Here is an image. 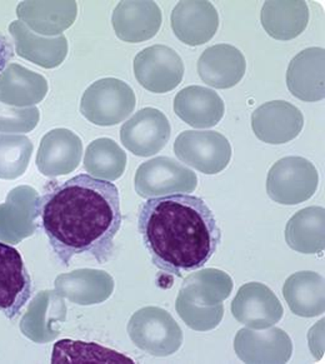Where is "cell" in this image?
<instances>
[{"label":"cell","instance_id":"6da1fadb","mask_svg":"<svg viewBox=\"0 0 325 364\" xmlns=\"http://www.w3.org/2000/svg\"><path fill=\"white\" fill-rule=\"evenodd\" d=\"M38 219L49 245L64 266L75 255L108 263L122 228L120 196L114 183L79 174L36 198Z\"/></svg>","mask_w":325,"mask_h":364},{"label":"cell","instance_id":"7a4b0ae2","mask_svg":"<svg viewBox=\"0 0 325 364\" xmlns=\"http://www.w3.org/2000/svg\"><path fill=\"white\" fill-rule=\"evenodd\" d=\"M138 229L154 266L176 277L204 266L222 242L212 209L184 193L149 198L140 207Z\"/></svg>","mask_w":325,"mask_h":364},{"label":"cell","instance_id":"3957f363","mask_svg":"<svg viewBox=\"0 0 325 364\" xmlns=\"http://www.w3.org/2000/svg\"><path fill=\"white\" fill-rule=\"evenodd\" d=\"M130 338L154 357H168L183 344V332L171 313L159 307H145L130 319Z\"/></svg>","mask_w":325,"mask_h":364},{"label":"cell","instance_id":"277c9868","mask_svg":"<svg viewBox=\"0 0 325 364\" xmlns=\"http://www.w3.org/2000/svg\"><path fill=\"white\" fill-rule=\"evenodd\" d=\"M319 176L314 164L302 156H285L274 163L267 178L270 199L283 205H297L314 196Z\"/></svg>","mask_w":325,"mask_h":364},{"label":"cell","instance_id":"5b68a950","mask_svg":"<svg viewBox=\"0 0 325 364\" xmlns=\"http://www.w3.org/2000/svg\"><path fill=\"white\" fill-rule=\"evenodd\" d=\"M174 153L179 161L204 174L222 172L232 159V146L214 130H186L176 136Z\"/></svg>","mask_w":325,"mask_h":364},{"label":"cell","instance_id":"8992f818","mask_svg":"<svg viewBox=\"0 0 325 364\" xmlns=\"http://www.w3.org/2000/svg\"><path fill=\"white\" fill-rule=\"evenodd\" d=\"M196 173L169 156L145 161L135 176V189L140 197L158 198L196 191Z\"/></svg>","mask_w":325,"mask_h":364},{"label":"cell","instance_id":"52a82bcc","mask_svg":"<svg viewBox=\"0 0 325 364\" xmlns=\"http://www.w3.org/2000/svg\"><path fill=\"white\" fill-rule=\"evenodd\" d=\"M134 105V93L124 82L103 79L84 94L82 112L94 124L113 125L128 117Z\"/></svg>","mask_w":325,"mask_h":364},{"label":"cell","instance_id":"ba28073f","mask_svg":"<svg viewBox=\"0 0 325 364\" xmlns=\"http://www.w3.org/2000/svg\"><path fill=\"white\" fill-rule=\"evenodd\" d=\"M135 77L151 93H168L184 77V63L171 47L153 46L140 52L134 62Z\"/></svg>","mask_w":325,"mask_h":364},{"label":"cell","instance_id":"9c48e42d","mask_svg":"<svg viewBox=\"0 0 325 364\" xmlns=\"http://www.w3.org/2000/svg\"><path fill=\"white\" fill-rule=\"evenodd\" d=\"M33 282L19 250L0 242V313L16 318L33 296Z\"/></svg>","mask_w":325,"mask_h":364},{"label":"cell","instance_id":"30bf717a","mask_svg":"<svg viewBox=\"0 0 325 364\" xmlns=\"http://www.w3.org/2000/svg\"><path fill=\"white\" fill-rule=\"evenodd\" d=\"M232 313L238 322L262 331L275 326L284 316V308L274 291L259 282L240 287L233 299Z\"/></svg>","mask_w":325,"mask_h":364},{"label":"cell","instance_id":"8fae6325","mask_svg":"<svg viewBox=\"0 0 325 364\" xmlns=\"http://www.w3.org/2000/svg\"><path fill=\"white\" fill-rule=\"evenodd\" d=\"M234 350L244 363H287L292 358L293 342L283 329L274 326L263 332L243 328L234 339Z\"/></svg>","mask_w":325,"mask_h":364},{"label":"cell","instance_id":"7c38bea8","mask_svg":"<svg viewBox=\"0 0 325 364\" xmlns=\"http://www.w3.org/2000/svg\"><path fill=\"white\" fill-rule=\"evenodd\" d=\"M304 117L295 105L273 100L260 105L252 115V128L258 139L268 144H284L299 136Z\"/></svg>","mask_w":325,"mask_h":364},{"label":"cell","instance_id":"4fadbf2b","mask_svg":"<svg viewBox=\"0 0 325 364\" xmlns=\"http://www.w3.org/2000/svg\"><path fill=\"white\" fill-rule=\"evenodd\" d=\"M171 136L169 120L155 108H144L122 128V141L135 156H150L159 153Z\"/></svg>","mask_w":325,"mask_h":364},{"label":"cell","instance_id":"5bb4252c","mask_svg":"<svg viewBox=\"0 0 325 364\" xmlns=\"http://www.w3.org/2000/svg\"><path fill=\"white\" fill-rule=\"evenodd\" d=\"M219 28V16L211 1H181L171 13V29L176 37L191 47L209 42Z\"/></svg>","mask_w":325,"mask_h":364},{"label":"cell","instance_id":"9a60e30c","mask_svg":"<svg viewBox=\"0 0 325 364\" xmlns=\"http://www.w3.org/2000/svg\"><path fill=\"white\" fill-rule=\"evenodd\" d=\"M325 50L308 48L298 53L289 63L287 85L295 98L319 102L325 97Z\"/></svg>","mask_w":325,"mask_h":364},{"label":"cell","instance_id":"2e32d148","mask_svg":"<svg viewBox=\"0 0 325 364\" xmlns=\"http://www.w3.org/2000/svg\"><path fill=\"white\" fill-rule=\"evenodd\" d=\"M198 74L213 88L229 89L242 80L247 62L243 53L230 44H217L206 49L198 60Z\"/></svg>","mask_w":325,"mask_h":364},{"label":"cell","instance_id":"e0dca14e","mask_svg":"<svg viewBox=\"0 0 325 364\" xmlns=\"http://www.w3.org/2000/svg\"><path fill=\"white\" fill-rule=\"evenodd\" d=\"M174 112L193 128H213L225 113L220 95L212 89L191 85L181 89L174 98Z\"/></svg>","mask_w":325,"mask_h":364},{"label":"cell","instance_id":"ac0fdd59","mask_svg":"<svg viewBox=\"0 0 325 364\" xmlns=\"http://www.w3.org/2000/svg\"><path fill=\"white\" fill-rule=\"evenodd\" d=\"M161 21V11L154 1H125L115 11L114 28L127 42H144L156 36Z\"/></svg>","mask_w":325,"mask_h":364},{"label":"cell","instance_id":"d6986e66","mask_svg":"<svg viewBox=\"0 0 325 364\" xmlns=\"http://www.w3.org/2000/svg\"><path fill=\"white\" fill-rule=\"evenodd\" d=\"M283 296L295 316L318 317L325 311L324 278L315 272L294 273L284 283Z\"/></svg>","mask_w":325,"mask_h":364},{"label":"cell","instance_id":"ffe728a7","mask_svg":"<svg viewBox=\"0 0 325 364\" xmlns=\"http://www.w3.org/2000/svg\"><path fill=\"white\" fill-rule=\"evenodd\" d=\"M260 21L265 31L277 41L299 37L309 23V8L305 1H265Z\"/></svg>","mask_w":325,"mask_h":364},{"label":"cell","instance_id":"44dd1931","mask_svg":"<svg viewBox=\"0 0 325 364\" xmlns=\"http://www.w3.org/2000/svg\"><path fill=\"white\" fill-rule=\"evenodd\" d=\"M285 240L292 250L303 255H319L325 247V210L323 207L302 209L285 227Z\"/></svg>","mask_w":325,"mask_h":364},{"label":"cell","instance_id":"7402d4cb","mask_svg":"<svg viewBox=\"0 0 325 364\" xmlns=\"http://www.w3.org/2000/svg\"><path fill=\"white\" fill-rule=\"evenodd\" d=\"M38 166L47 176L67 174L75 169L82 156V141L69 130H54L43 141Z\"/></svg>","mask_w":325,"mask_h":364},{"label":"cell","instance_id":"603a6c76","mask_svg":"<svg viewBox=\"0 0 325 364\" xmlns=\"http://www.w3.org/2000/svg\"><path fill=\"white\" fill-rule=\"evenodd\" d=\"M233 287V279L225 272L207 268L186 277L179 291L198 306L212 307L224 302Z\"/></svg>","mask_w":325,"mask_h":364},{"label":"cell","instance_id":"cb8c5ba5","mask_svg":"<svg viewBox=\"0 0 325 364\" xmlns=\"http://www.w3.org/2000/svg\"><path fill=\"white\" fill-rule=\"evenodd\" d=\"M58 282L60 291L78 304H94L105 299L113 289V279L105 272H74Z\"/></svg>","mask_w":325,"mask_h":364},{"label":"cell","instance_id":"d4e9b609","mask_svg":"<svg viewBox=\"0 0 325 364\" xmlns=\"http://www.w3.org/2000/svg\"><path fill=\"white\" fill-rule=\"evenodd\" d=\"M134 363L132 359L118 353L112 349L104 348L95 343H85V342H75V341H59L54 346L53 350L52 363Z\"/></svg>","mask_w":325,"mask_h":364},{"label":"cell","instance_id":"484cf974","mask_svg":"<svg viewBox=\"0 0 325 364\" xmlns=\"http://www.w3.org/2000/svg\"><path fill=\"white\" fill-rule=\"evenodd\" d=\"M125 156L113 141L99 139L89 146L85 156V169L97 177L114 181L124 172Z\"/></svg>","mask_w":325,"mask_h":364},{"label":"cell","instance_id":"4316f807","mask_svg":"<svg viewBox=\"0 0 325 364\" xmlns=\"http://www.w3.org/2000/svg\"><path fill=\"white\" fill-rule=\"evenodd\" d=\"M176 309L183 322L191 329L198 332L212 331L220 324L224 317L223 303L212 307H201L191 302V299L181 294V291L176 296Z\"/></svg>","mask_w":325,"mask_h":364},{"label":"cell","instance_id":"83f0119b","mask_svg":"<svg viewBox=\"0 0 325 364\" xmlns=\"http://www.w3.org/2000/svg\"><path fill=\"white\" fill-rule=\"evenodd\" d=\"M14 57V46L9 38L0 31V77L4 73L6 65Z\"/></svg>","mask_w":325,"mask_h":364}]
</instances>
